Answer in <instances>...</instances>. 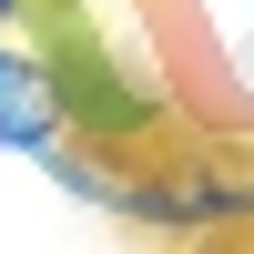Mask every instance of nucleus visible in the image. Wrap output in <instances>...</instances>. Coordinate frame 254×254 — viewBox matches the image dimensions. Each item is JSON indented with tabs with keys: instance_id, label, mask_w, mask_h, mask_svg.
Segmentation results:
<instances>
[{
	"instance_id": "f257e3e1",
	"label": "nucleus",
	"mask_w": 254,
	"mask_h": 254,
	"mask_svg": "<svg viewBox=\"0 0 254 254\" xmlns=\"http://www.w3.org/2000/svg\"><path fill=\"white\" fill-rule=\"evenodd\" d=\"M122 214H142L153 234H234V224H254V173H234V163H163V173H132Z\"/></svg>"
},
{
	"instance_id": "f03ea898",
	"label": "nucleus",
	"mask_w": 254,
	"mask_h": 254,
	"mask_svg": "<svg viewBox=\"0 0 254 254\" xmlns=\"http://www.w3.org/2000/svg\"><path fill=\"white\" fill-rule=\"evenodd\" d=\"M71 132V92H61V51L41 31H0V153L41 163Z\"/></svg>"
},
{
	"instance_id": "7ed1b4c3",
	"label": "nucleus",
	"mask_w": 254,
	"mask_h": 254,
	"mask_svg": "<svg viewBox=\"0 0 254 254\" xmlns=\"http://www.w3.org/2000/svg\"><path fill=\"white\" fill-rule=\"evenodd\" d=\"M0 31H31V0H0Z\"/></svg>"
}]
</instances>
